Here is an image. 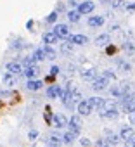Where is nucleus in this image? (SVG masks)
<instances>
[{"instance_id":"obj_2","label":"nucleus","mask_w":135,"mask_h":147,"mask_svg":"<svg viewBox=\"0 0 135 147\" xmlns=\"http://www.w3.org/2000/svg\"><path fill=\"white\" fill-rule=\"evenodd\" d=\"M68 126H70V131H73L75 135H80L82 126H83L82 118H80V116H71V118H70V121H68Z\"/></svg>"},{"instance_id":"obj_31","label":"nucleus","mask_w":135,"mask_h":147,"mask_svg":"<svg viewBox=\"0 0 135 147\" xmlns=\"http://www.w3.org/2000/svg\"><path fill=\"white\" fill-rule=\"evenodd\" d=\"M23 47H26V43H24V42H23V40H21V38H19V40H16V42H12V43H11V49H12V50H21V49H23Z\"/></svg>"},{"instance_id":"obj_26","label":"nucleus","mask_w":135,"mask_h":147,"mask_svg":"<svg viewBox=\"0 0 135 147\" xmlns=\"http://www.w3.org/2000/svg\"><path fill=\"white\" fill-rule=\"evenodd\" d=\"M33 61L35 62H40V61H45V54H43V50L42 49H35V52H33Z\"/></svg>"},{"instance_id":"obj_33","label":"nucleus","mask_w":135,"mask_h":147,"mask_svg":"<svg viewBox=\"0 0 135 147\" xmlns=\"http://www.w3.org/2000/svg\"><path fill=\"white\" fill-rule=\"evenodd\" d=\"M33 64H35V61H33V57H31V55H28V57H23V59H21V66H23V67L33 66Z\"/></svg>"},{"instance_id":"obj_24","label":"nucleus","mask_w":135,"mask_h":147,"mask_svg":"<svg viewBox=\"0 0 135 147\" xmlns=\"http://www.w3.org/2000/svg\"><path fill=\"white\" fill-rule=\"evenodd\" d=\"M76 137H78V135H75L73 131H66V133H64L61 138H62V142H64V144H68V145H70V144H73V142L76 140Z\"/></svg>"},{"instance_id":"obj_29","label":"nucleus","mask_w":135,"mask_h":147,"mask_svg":"<svg viewBox=\"0 0 135 147\" xmlns=\"http://www.w3.org/2000/svg\"><path fill=\"white\" fill-rule=\"evenodd\" d=\"M101 75L106 78V80H109V82H114L116 80V75H114V71L113 69H106V71H102Z\"/></svg>"},{"instance_id":"obj_27","label":"nucleus","mask_w":135,"mask_h":147,"mask_svg":"<svg viewBox=\"0 0 135 147\" xmlns=\"http://www.w3.org/2000/svg\"><path fill=\"white\" fill-rule=\"evenodd\" d=\"M2 80H4V85H7V87H12V85L16 83L14 75H11V73H5V75L2 76Z\"/></svg>"},{"instance_id":"obj_39","label":"nucleus","mask_w":135,"mask_h":147,"mask_svg":"<svg viewBox=\"0 0 135 147\" xmlns=\"http://www.w3.org/2000/svg\"><path fill=\"white\" fill-rule=\"evenodd\" d=\"M59 71H61V69H59V66H52V67H50V75L57 76V75H59Z\"/></svg>"},{"instance_id":"obj_35","label":"nucleus","mask_w":135,"mask_h":147,"mask_svg":"<svg viewBox=\"0 0 135 147\" xmlns=\"http://www.w3.org/2000/svg\"><path fill=\"white\" fill-rule=\"evenodd\" d=\"M43 118H45V121H47L49 125L52 123V114H50V107H49V106L45 107V114H43Z\"/></svg>"},{"instance_id":"obj_49","label":"nucleus","mask_w":135,"mask_h":147,"mask_svg":"<svg viewBox=\"0 0 135 147\" xmlns=\"http://www.w3.org/2000/svg\"><path fill=\"white\" fill-rule=\"evenodd\" d=\"M121 2H123V0H121Z\"/></svg>"},{"instance_id":"obj_8","label":"nucleus","mask_w":135,"mask_h":147,"mask_svg":"<svg viewBox=\"0 0 135 147\" xmlns=\"http://www.w3.org/2000/svg\"><path fill=\"white\" fill-rule=\"evenodd\" d=\"M40 73V69H38V66H28V67H23V75L28 78V80H35L36 78V75Z\"/></svg>"},{"instance_id":"obj_23","label":"nucleus","mask_w":135,"mask_h":147,"mask_svg":"<svg viewBox=\"0 0 135 147\" xmlns=\"http://www.w3.org/2000/svg\"><path fill=\"white\" fill-rule=\"evenodd\" d=\"M80 75H82V78H83V80H95L97 73H95V69H83Z\"/></svg>"},{"instance_id":"obj_13","label":"nucleus","mask_w":135,"mask_h":147,"mask_svg":"<svg viewBox=\"0 0 135 147\" xmlns=\"http://www.w3.org/2000/svg\"><path fill=\"white\" fill-rule=\"evenodd\" d=\"M133 135H135V131H133V128L132 126H121V133H119V137H121V140H132L133 138Z\"/></svg>"},{"instance_id":"obj_7","label":"nucleus","mask_w":135,"mask_h":147,"mask_svg":"<svg viewBox=\"0 0 135 147\" xmlns=\"http://www.w3.org/2000/svg\"><path fill=\"white\" fill-rule=\"evenodd\" d=\"M5 69H7V73H11V75H23V66H21V62H18V61L7 62Z\"/></svg>"},{"instance_id":"obj_10","label":"nucleus","mask_w":135,"mask_h":147,"mask_svg":"<svg viewBox=\"0 0 135 147\" xmlns=\"http://www.w3.org/2000/svg\"><path fill=\"white\" fill-rule=\"evenodd\" d=\"M68 42H71L73 45H87L88 38L85 35H70L68 36Z\"/></svg>"},{"instance_id":"obj_40","label":"nucleus","mask_w":135,"mask_h":147,"mask_svg":"<svg viewBox=\"0 0 135 147\" xmlns=\"http://www.w3.org/2000/svg\"><path fill=\"white\" fill-rule=\"evenodd\" d=\"M121 5H123L121 0H113V9H119Z\"/></svg>"},{"instance_id":"obj_36","label":"nucleus","mask_w":135,"mask_h":147,"mask_svg":"<svg viewBox=\"0 0 135 147\" xmlns=\"http://www.w3.org/2000/svg\"><path fill=\"white\" fill-rule=\"evenodd\" d=\"M28 138H30L31 142H35V140L38 138V131H36V130H31V131L28 133Z\"/></svg>"},{"instance_id":"obj_18","label":"nucleus","mask_w":135,"mask_h":147,"mask_svg":"<svg viewBox=\"0 0 135 147\" xmlns=\"http://www.w3.org/2000/svg\"><path fill=\"white\" fill-rule=\"evenodd\" d=\"M88 102H90L92 109H97V111H99V109L104 106V102H106V100H104L102 97H90V99H88Z\"/></svg>"},{"instance_id":"obj_22","label":"nucleus","mask_w":135,"mask_h":147,"mask_svg":"<svg viewBox=\"0 0 135 147\" xmlns=\"http://www.w3.org/2000/svg\"><path fill=\"white\" fill-rule=\"evenodd\" d=\"M82 18V14L76 11V9H71V11H68V19H70V23H78Z\"/></svg>"},{"instance_id":"obj_25","label":"nucleus","mask_w":135,"mask_h":147,"mask_svg":"<svg viewBox=\"0 0 135 147\" xmlns=\"http://www.w3.org/2000/svg\"><path fill=\"white\" fill-rule=\"evenodd\" d=\"M61 52L62 54H73V49H75V45L71 43V42H64V43H61Z\"/></svg>"},{"instance_id":"obj_37","label":"nucleus","mask_w":135,"mask_h":147,"mask_svg":"<svg viewBox=\"0 0 135 147\" xmlns=\"http://www.w3.org/2000/svg\"><path fill=\"white\" fill-rule=\"evenodd\" d=\"M114 52H116V47H114V45H107V47H106V54H107V55H113Z\"/></svg>"},{"instance_id":"obj_47","label":"nucleus","mask_w":135,"mask_h":147,"mask_svg":"<svg viewBox=\"0 0 135 147\" xmlns=\"http://www.w3.org/2000/svg\"><path fill=\"white\" fill-rule=\"evenodd\" d=\"M126 9H128V11H135V4H128Z\"/></svg>"},{"instance_id":"obj_48","label":"nucleus","mask_w":135,"mask_h":147,"mask_svg":"<svg viewBox=\"0 0 135 147\" xmlns=\"http://www.w3.org/2000/svg\"><path fill=\"white\" fill-rule=\"evenodd\" d=\"M106 2H107V0H101V4H106Z\"/></svg>"},{"instance_id":"obj_28","label":"nucleus","mask_w":135,"mask_h":147,"mask_svg":"<svg viewBox=\"0 0 135 147\" xmlns=\"http://www.w3.org/2000/svg\"><path fill=\"white\" fill-rule=\"evenodd\" d=\"M116 62H118V67H119V71H123V73H128V71L132 69V66H130L126 61H123V59H118Z\"/></svg>"},{"instance_id":"obj_38","label":"nucleus","mask_w":135,"mask_h":147,"mask_svg":"<svg viewBox=\"0 0 135 147\" xmlns=\"http://www.w3.org/2000/svg\"><path fill=\"white\" fill-rule=\"evenodd\" d=\"M80 144H82L83 147H90V145H92V142H90V140H88L87 137H83V138H80Z\"/></svg>"},{"instance_id":"obj_32","label":"nucleus","mask_w":135,"mask_h":147,"mask_svg":"<svg viewBox=\"0 0 135 147\" xmlns=\"http://www.w3.org/2000/svg\"><path fill=\"white\" fill-rule=\"evenodd\" d=\"M57 18H59V12H55V11H54V12H50V14L45 18V23H50V24H54V23L57 21Z\"/></svg>"},{"instance_id":"obj_6","label":"nucleus","mask_w":135,"mask_h":147,"mask_svg":"<svg viewBox=\"0 0 135 147\" xmlns=\"http://www.w3.org/2000/svg\"><path fill=\"white\" fill-rule=\"evenodd\" d=\"M94 9H95V4L90 2V0H87V2L78 4V9H76V11L83 16V14H90V12H94Z\"/></svg>"},{"instance_id":"obj_1","label":"nucleus","mask_w":135,"mask_h":147,"mask_svg":"<svg viewBox=\"0 0 135 147\" xmlns=\"http://www.w3.org/2000/svg\"><path fill=\"white\" fill-rule=\"evenodd\" d=\"M109 92H111V95H113V97H118V99H119V97H123L125 94H128V92H130V83H128V82H121V83L114 85Z\"/></svg>"},{"instance_id":"obj_19","label":"nucleus","mask_w":135,"mask_h":147,"mask_svg":"<svg viewBox=\"0 0 135 147\" xmlns=\"http://www.w3.org/2000/svg\"><path fill=\"white\" fill-rule=\"evenodd\" d=\"M106 140H107V144L109 145H116L118 142H119V135H116V133H113L111 130H106Z\"/></svg>"},{"instance_id":"obj_20","label":"nucleus","mask_w":135,"mask_h":147,"mask_svg":"<svg viewBox=\"0 0 135 147\" xmlns=\"http://www.w3.org/2000/svg\"><path fill=\"white\" fill-rule=\"evenodd\" d=\"M123 111H125L126 114H130V113H135V95H133L130 100H126V102L123 104Z\"/></svg>"},{"instance_id":"obj_46","label":"nucleus","mask_w":135,"mask_h":147,"mask_svg":"<svg viewBox=\"0 0 135 147\" xmlns=\"http://www.w3.org/2000/svg\"><path fill=\"white\" fill-rule=\"evenodd\" d=\"M118 30H119V24H113L111 26V31H118Z\"/></svg>"},{"instance_id":"obj_44","label":"nucleus","mask_w":135,"mask_h":147,"mask_svg":"<svg viewBox=\"0 0 135 147\" xmlns=\"http://www.w3.org/2000/svg\"><path fill=\"white\" fill-rule=\"evenodd\" d=\"M128 119H130L132 125H135V113H130V114H128Z\"/></svg>"},{"instance_id":"obj_4","label":"nucleus","mask_w":135,"mask_h":147,"mask_svg":"<svg viewBox=\"0 0 135 147\" xmlns=\"http://www.w3.org/2000/svg\"><path fill=\"white\" fill-rule=\"evenodd\" d=\"M52 31L57 35V38H68L70 36V28H68V24H62V23H57Z\"/></svg>"},{"instance_id":"obj_43","label":"nucleus","mask_w":135,"mask_h":147,"mask_svg":"<svg viewBox=\"0 0 135 147\" xmlns=\"http://www.w3.org/2000/svg\"><path fill=\"white\" fill-rule=\"evenodd\" d=\"M54 80H55V76H54V75H49V76L45 78V82H47V83H54Z\"/></svg>"},{"instance_id":"obj_16","label":"nucleus","mask_w":135,"mask_h":147,"mask_svg":"<svg viewBox=\"0 0 135 147\" xmlns=\"http://www.w3.org/2000/svg\"><path fill=\"white\" fill-rule=\"evenodd\" d=\"M109 40H111L109 33H102V35H99V36L95 38V45H97V47H106V45L109 43Z\"/></svg>"},{"instance_id":"obj_41","label":"nucleus","mask_w":135,"mask_h":147,"mask_svg":"<svg viewBox=\"0 0 135 147\" xmlns=\"http://www.w3.org/2000/svg\"><path fill=\"white\" fill-rule=\"evenodd\" d=\"M64 9H66V7H64V4H62V2H59V4H57V7H55V12H62Z\"/></svg>"},{"instance_id":"obj_21","label":"nucleus","mask_w":135,"mask_h":147,"mask_svg":"<svg viewBox=\"0 0 135 147\" xmlns=\"http://www.w3.org/2000/svg\"><path fill=\"white\" fill-rule=\"evenodd\" d=\"M47 144H49V147H61L62 145V138L57 137V135H50Z\"/></svg>"},{"instance_id":"obj_5","label":"nucleus","mask_w":135,"mask_h":147,"mask_svg":"<svg viewBox=\"0 0 135 147\" xmlns=\"http://www.w3.org/2000/svg\"><path fill=\"white\" fill-rule=\"evenodd\" d=\"M76 109H78V113H80V116H88L94 109H92V106H90V102H88V99L87 100H80L78 102V106H76Z\"/></svg>"},{"instance_id":"obj_14","label":"nucleus","mask_w":135,"mask_h":147,"mask_svg":"<svg viewBox=\"0 0 135 147\" xmlns=\"http://www.w3.org/2000/svg\"><path fill=\"white\" fill-rule=\"evenodd\" d=\"M87 24L92 26V28H101L104 24V18L102 16H90L88 21H87Z\"/></svg>"},{"instance_id":"obj_30","label":"nucleus","mask_w":135,"mask_h":147,"mask_svg":"<svg viewBox=\"0 0 135 147\" xmlns=\"http://www.w3.org/2000/svg\"><path fill=\"white\" fill-rule=\"evenodd\" d=\"M123 50H125L128 55H132V54L135 52V45H133V42H125V43H123Z\"/></svg>"},{"instance_id":"obj_12","label":"nucleus","mask_w":135,"mask_h":147,"mask_svg":"<svg viewBox=\"0 0 135 147\" xmlns=\"http://www.w3.org/2000/svg\"><path fill=\"white\" fill-rule=\"evenodd\" d=\"M42 40H43L45 45H54V43L59 42V38H57V35H55L54 31H47V33H43V35H42Z\"/></svg>"},{"instance_id":"obj_9","label":"nucleus","mask_w":135,"mask_h":147,"mask_svg":"<svg viewBox=\"0 0 135 147\" xmlns=\"http://www.w3.org/2000/svg\"><path fill=\"white\" fill-rule=\"evenodd\" d=\"M52 123H54L55 128H64V126H68V118L59 113V114H54L52 116Z\"/></svg>"},{"instance_id":"obj_15","label":"nucleus","mask_w":135,"mask_h":147,"mask_svg":"<svg viewBox=\"0 0 135 147\" xmlns=\"http://www.w3.org/2000/svg\"><path fill=\"white\" fill-rule=\"evenodd\" d=\"M42 50H43V54H45V59H49V61L57 59V52L52 49V45H43V47H42Z\"/></svg>"},{"instance_id":"obj_17","label":"nucleus","mask_w":135,"mask_h":147,"mask_svg":"<svg viewBox=\"0 0 135 147\" xmlns=\"http://www.w3.org/2000/svg\"><path fill=\"white\" fill-rule=\"evenodd\" d=\"M42 87H43V82H40V80H28V83H26V88L31 92H36Z\"/></svg>"},{"instance_id":"obj_11","label":"nucleus","mask_w":135,"mask_h":147,"mask_svg":"<svg viewBox=\"0 0 135 147\" xmlns=\"http://www.w3.org/2000/svg\"><path fill=\"white\" fill-rule=\"evenodd\" d=\"M61 92H62V87L54 83V85H50V87L47 88V97H49V99H59Z\"/></svg>"},{"instance_id":"obj_42","label":"nucleus","mask_w":135,"mask_h":147,"mask_svg":"<svg viewBox=\"0 0 135 147\" xmlns=\"http://www.w3.org/2000/svg\"><path fill=\"white\" fill-rule=\"evenodd\" d=\"M33 26H35V21H33V19H30V21L26 23V28H28V30L31 31V30H33Z\"/></svg>"},{"instance_id":"obj_34","label":"nucleus","mask_w":135,"mask_h":147,"mask_svg":"<svg viewBox=\"0 0 135 147\" xmlns=\"http://www.w3.org/2000/svg\"><path fill=\"white\" fill-rule=\"evenodd\" d=\"M94 147H113V145H109L106 138H99V140L94 144Z\"/></svg>"},{"instance_id":"obj_3","label":"nucleus","mask_w":135,"mask_h":147,"mask_svg":"<svg viewBox=\"0 0 135 147\" xmlns=\"http://www.w3.org/2000/svg\"><path fill=\"white\" fill-rule=\"evenodd\" d=\"M107 83H109V80H106V78L101 75L99 78H95V80L92 82V90H95V92H102V90L107 88Z\"/></svg>"},{"instance_id":"obj_45","label":"nucleus","mask_w":135,"mask_h":147,"mask_svg":"<svg viewBox=\"0 0 135 147\" xmlns=\"http://www.w3.org/2000/svg\"><path fill=\"white\" fill-rule=\"evenodd\" d=\"M70 5L75 9V7H78V2H76V0H70Z\"/></svg>"}]
</instances>
